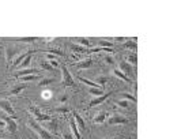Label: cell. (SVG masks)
Returning <instances> with one entry per match:
<instances>
[{
	"label": "cell",
	"mask_w": 181,
	"mask_h": 139,
	"mask_svg": "<svg viewBox=\"0 0 181 139\" xmlns=\"http://www.w3.org/2000/svg\"><path fill=\"white\" fill-rule=\"evenodd\" d=\"M15 55V49L12 48H7V52H5V59H7V63L11 62V57Z\"/></svg>",
	"instance_id": "cb8c5ba5"
},
{
	"label": "cell",
	"mask_w": 181,
	"mask_h": 139,
	"mask_svg": "<svg viewBox=\"0 0 181 139\" xmlns=\"http://www.w3.org/2000/svg\"><path fill=\"white\" fill-rule=\"evenodd\" d=\"M4 125H5V121H4V120H1V119H0V128H3Z\"/></svg>",
	"instance_id": "ab89813d"
},
{
	"label": "cell",
	"mask_w": 181,
	"mask_h": 139,
	"mask_svg": "<svg viewBox=\"0 0 181 139\" xmlns=\"http://www.w3.org/2000/svg\"><path fill=\"white\" fill-rule=\"evenodd\" d=\"M0 119L1 120H4L5 124H7V128L10 131L11 134H15L16 132V128H18V125H16V121L14 120L15 117H8L5 113H0Z\"/></svg>",
	"instance_id": "7a4b0ae2"
},
{
	"label": "cell",
	"mask_w": 181,
	"mask_h": 139,
	"mask_svg": "<svg viewBox=\"0 0 181 139\" xmlns=\"http://www.w3.org/2000/svg\"><path fill=\"white\" fill-rule=\"evenodd\" d=\"M88 93L91 96H102L103 90L101 87H88Z\"/></svg>",
	"instance_id": "ffe728a7"
},
{
	"label": "cell",
	"mask_w": 181,
	"mask_h": 139,
	"mask_svg": "<svg viewBox=\"0 0 181 139\" xmlns=\"http://www.w3.org/2000/svg\"><path fill=\"white\" fill-rule=\"evenodd\" d=\"M71 49H72L74 52H76V53H83V52H86V49H84V46H80V45H75V44H71Z\"/></svg>",
	"instance_id": "603a6c76"
},
{
	"label": "cell",
	"mask_w": 181,
	"mask_h": 139,
	"mask_svg": "<svg viewBox=\"0 0 181 139\" xmlns=\"http://www.w3.org/2000/svg\"><path fill=\"white\" fill-rule=\"evenodd\" d=\"M31 55H33V51L29 52V55L23 59V63H21L19 64V67L22 68V70H25V68H29V66H30V63H31Z\"/></svg>",
	"instance_id": "5bb4252c"
},
{
	"label": "cell",
	"mask_w": 181,
	"mask_h": 139,
	"mask_svg": "<svg viewBox=\"0 0 181 139\" xmlns=\"http://www.w3.org/2000/svg\"><path fill=\"white\" fill-rule=\"evenodd\" d=\"M30 112L34 115V117H36L38 121H44V123H45V121H51V120H52V117L49 116V115L42 113V112L37 108V106H30Z\"/></svg>",
	"instance_id": "3957f363"
},
{
	"label": "cell",
	"mask_w": 181,
	"mask_h": 139,
	"mask_svg": "<svg viewBox=\"0 0 181 139\" xmlns=\"http://www.w3.org/2000/svg\"><path fill=\"white\" fill-rule=\"evenodd\" d=\"M91 66H93V60L88 57V59H84L82 62H79L75 67H76L78 70H83V68H88V67H91Z\"/></svg>",
	"instance_id": "8fae6325"
},
{
	"label": "cell",
	"mask_w": 181,
	"mask_h": 139,
	"mask_svg": "<svg viewBox=\"0 0 181 139\" xmlns=\"http://www.w3.org/2000/svg\"><path fill=\"white\" fill-rule=\"evenodd\" d=\"M0 108L7 115H12V116L15 115V111H14V108H12V105H11L8 100H0Z\"/></svg>",
	"instance_id": "5b68a950"
},
{
	"label": "cell",
	"mask_w": 181,
	"mask_h": 139,
	"mask_svg": "<svg viewBox=\"0 0 181 139\" xmlns=\"http://www.w3.org/2000/svg\"><path fill=\"white\" fill-rule=\"evenodd\" d=\"M123 48H128V49H134V51H136L138 45H136V42L135 41H125V44L123 45Z\"/></svg>",
	"instance_id": "484cf974"
},
{
	"label": "cell",
	"mask_w": 181,
	"mask_h": 139,
	"mask_svg": "<svg viewBox=\"0 0 181 139\" xmlns=\"http://www.w3.org/2000/svg\"><path fill=\"white\" fill-rule=\"evenodd\" d=\"M64 139H72V135L70 134V132L68 134H64Z\"/></svg>",
	"instance_id": "f35d334b"
},
{
	"label": "cell",
	"mask_w": 181,
	"mask_h": 139,
	"mask_svg": "<svg viewBox=\"0 0 181 139\" xmlns=\"http://www.w3.org/2000/svg\"><path fill=\"white\" fill-rule=\"evenodd\" d=\"M34 40H36V38H34V37H29V38H22V41H34Z\"/></svg>",
	"instance_id": "8d00e7d4"
},
{
	"label": "cell",
	"mask_w": 181,
	"mask_h": 139,
	"mask_svg": "<svg viewBox=\"0 0 181 139\" xmlns=\"http://www.w3.org/2000/svg\"><path fill=\"white\" fill-rule=\"evenodd\" d=\"M41 67L44 68V70H47V71H53V70H55V68L49 64V62H42L41 63Z\"/></svg>",
	"instance_id": "f546056e"
},
{
	"label": "cell",
	"mask_w": 181,
	"mask_h": 139,
	"mask_svg": "<svg viewBox=\"0 0 181 139\" xmlns=\"http://www.w3.org/2000/svg\"><path fill=\"white\" fill-rule=\"evenodd\" d=\"M49 64H51V66L55 68V70L59 67V62H57V60H49Z\"/></svg>",
	"instance_id": "836d02e7"
},
{
	"label": "cell",
	"mask_w": 181,
	"mask_h": 139,
	"mask_svg": "<svg viewBox=\"0 0 181 139\" xmlns=\"http://www.w3.org/2000/svg\"><path fill=\"white\" fill-rule=\"evenodd\" d=\"M26 87H27V83H19V85H16L15 87H12V90H11L10 94L11 96H18V94Z\"/></svg>",
	"instance_id": "4fadbf2b"
},
{
	"label": "cell",
	"mask_w": 181,
	"mask_h": 139,
	"mask_svg": "<svg viewBox=\"0 0 181 139\" xmlns=\"http://www.w3.org/2000/svg\"><path fill=\"white\" fill-rule=\"evenodd\" d=\"M48 52H51L52 55H59V56H64V53L60 51H56V49H53V51H48Z\"/></svg>",
	"instance_id": "e575fe53"
},
{
	"label": "cell",
	"mask_w": 181,
	"mask_h": 139,
	"mask_svg": "<svg viewBox=\"0 0 181 139\" xmlns=\"http://www.w3.org/2000/svg\"><path fill=\"white\" fill-rule=\"evenodd\" d=\"M78 79H79L80 82H83L84 85H88L90 87H99V85L98 83H95L94 81H88V79H86V78H83V77H79Z\"/></svg>",
	"instance_id": "ac0fdd59"
},
{
	"label": "cell",
	"mask_w": 181,
	"mask_h": 139,
	"mask_svg": "<svg viewBox=\"0 0 181 139\" xmlns=\"http://www.w3.org/2000/svg\"><path fill=\"white\" fill-rule=\"evenodd\" d=\"M30 74H37L34 68H25V70H21V71L15 72L12 74L15 78H22V77H26V75H30Z\"/></svg>",
	"instance_id": "30bf717a"
},
{
	"label": "cell",
	"mask_w": 181,
	"mask_h": 139,
	"mask_svg": "<svg viewBox=\"0 0 181 139\" xmlns=\"http://www.w3.org/2000/svg\"><path fill=\"white\" fill-rule=\"evenodd\" d=\"M61 72H63V85H64V86L74 87V86H75V81H74V78L71 77V74L68 71L67 66H61Z\"/></svg>",
	"instance_id": "6da1fadb"
},
{
	"label": "cell",
	"mask_w": 181,
	"mask_h": 139,
	"mask_svg": "<svg viewBox=\"0 0 181 139\" xmlns=\"http://www.w3.org/2000/svg\"><path fill=\"white\" fill-rule=\"evenodd\" d=\"M71 130H72V132H74V135L76 136L78 139H80V132H79V130H78V125H76V123H75V119H71Z\"/></svg>",
	"instance_id": "e0dca14e"
},
{
	"label": "cell",
	"mask_w": 181,
	"mask_h": 139,
	"mask_svg": "<svg viewBox=\"0 0 181 139\" xmlns=\"http://www.w3.org/2000/svg\"><path fill=\"white\" fill-rule=\"evenodd\" d=\"M37 79H41V75H40V74H30V75L22 77V82H23V83H27V82H33V81H37Z\"/></svg>",
	"instance_id": "7c38bea8"
},
{
	"label": "cell",
	"mask_w": 181,
	"mask_h": 139,
	"mask_svg": "<svg viewBox=\"0 0 181 139\" xmlns=\"http://www.w3.org/2000/svg\"><path fill=\"white\" fill-rule=\"evenodd\" d=\"M72 116H74V119H75V123H76L78 128H79V132H83L86 125H84V121H83L82 116L79 113H76V112H72Z\"/></svg>",
	"instance_id": "ba28073f"
},
{
	"label": "cell",
	"mask_w": 181,
	"mask_h": 139,
	"mask_svg": "<svg viewBox=\"0 0 181 139\" xmlns=\"http://www.w3.org/2000/svg\"><path fill=\"white\" fill-rule=\"evenodd\" d=\"M47 57L49 59V60H55V55H52V53H48Z\"/></svg>",
	"instance_id": "74e56055"
},
{
	"label": "cell",
	"mask_w": 181,
	"mask_h": 139,
	"mask_svg": "<svg viewBox=\"0 0 181 139\" xmlns=\"http://www.w3.org/2000/svg\"><path fill=\"white\" fill-rule=\"evenodd\" d=\"M60 101H61V102H66V101H67V96L64 94V96H63V97L60 98Z\"/></svg>",
	"instance_id": "60d3db41"
},
{
	"label": "cell",
	"mask_w": 181,
	"mask_h": 139,
	"mask_svg": "<svg viewBox=\"0 0 181 139\" xmlns=\"http://www.w3.org/2000/svg\"><path fill=\"white\" fill-rule=\"evenodd\" d=\"M119 70L121 72H124L125 75L129 78V75H131V72H132V67H131V64H128L127 62H121L119 64Z\"/></svg>",
	"instance_id": "9c48e42d"
},
{
	"label": "cell",
	"mask_w": 181,
	"mask_h": 139,
	"mask_svg": "<svg viewBox=\"0 0 181 139\" xmlns=\"http://www.w3.org/2000/svg\"><path fill=\"white\" fill-rule=\"evenodd\" d=\"M106 117H108V113L106 112H101L99 115H97L94 117V123H103L106 120Z\"/></svg>",
	"instance_id": "d6986e66"
},
{
	"label": "cell",
	"mask_w": 181,
	"mask_h": 139,
	"mask_svg": "<svg viewBox=\"0 0 181 139\" xmlns=\"http://www.w3.org/2000/svg\"><path fill=\"white\" fill-rule=\"evenodd\" d=\"M127 60H128V64H131V63H132V64H134V66H136V64H138V56H136V53H132V55H129L128 57H127Z\"/></svg>",
	"instance_id": "d4e9b609"
},
{
	"label": "cell",
	"mask_w": 181,
	"mask_h": 139,
	"mask_svg": "<svg viewBox=\"0 0 181 139\" xmlns=\"http://www.w3.org/2000/svg\"><path fill=\"white\" fill-rule=\"evenodd\" d=\"M29 52L30 51H27V52H25V53H22V55H19V57H16V60L14 62V64H12V67H16V66H19L21 64V62H23V59H25L27 55H29Z\"/></svg>",
	"instance_id": "44dd1931"
},
{
	"label": "cell",
	"mask_w": 181,
	"mask_h": 139,
	"mask_svg": "<svg viewBox=\"0 0 181 139\" xmlns=\"http://www.w3.org/2000/svg\"><path fill=\"white\" fill-rule=\"evenodd\" d=\"M76 42L80 44L82 46H87V48H91V46H93V42L90 41V40H87V38H83V37L76 38Z\"/></svg>",
	"instance_id": "2e32d148"
},
{
	"label": "cell",
	"mask_w": 181,
	"mask_h": 139,
	"mask_svg": "<svg viewBox=\"0 0 181 139\" xmlns=\"http://www.w3.org/2000/svg\"><path fill=\"white\" fill-rule=\"evenodd\" d=\"M57 112H63V113H67V112H70V108L68 106H59V108H56Z\"/></svg>",
	"instance_id": "d6a6232c"
},
{
	"label": "cell",
	"mask_w": 181,
	"mask_h": 139,
	"mask_svg": "<svg viewBox=\"0 0 181 139\" xmlns=\"http://www.w3.org/2000/svg\"><path fill=\"white\" fill-rule=\"evenodd\" d=\"M29 125H30L31 128L34 130V131H37L38 134H40V136H41L42 139H52V135L48 132L47 130H42V127H40L37 123H34L33 120H30V123H29Z\"/></svg>",
	"instance_id": "277c9868"
},
{
	"label": "cell",
	"mask_w": 181,
	"mask_h": 139,
	"mask_svg": "<svg viewBox=\"0 0 181 139\" xmlns=\"http://www.w3.org/2000/svg\"><path fill=\"white\" fill-rule=\"evenodd\" d=\"M98 44L102 48H112L113 49V42H110V41H105V40H99Z\"/></svg>",
	"instance_id": "4316f807"
},
{
	"label": "cell",
	"mask_w": 181,
	"mask_h": 139,
	"mask_svg": "<svg viewBox=\"0 0 181 139\" xmlns=\"http://www.w3.org/2000/svg\"><path fill=\"white\" fill-rule=\"evenodd\" d=\"M53 82H55L53 78H44V79H41V81L38 82L37 86H48V85H51V83H53Z\"/></svg>",
	"instance_id": "7402d4cb"
},
{
	"label": "cell",
	"mask_w": 181,
	"mask_h": 139,
	"mask_svg": "<svg viewBox=\"0 0 181 139\" xmlns=\"http://www.w3.org/2000/svg\"><path fill=\"white\" fill-rule=\"evenodd\" d=\"M108 123L110 125H113V124H127L129 123L128 119H125L124 116H120V115H114V116H110L108 120Z\"/></svg>",
	"instance_id": "52a82bcc"
},
{
	"label": "cell",
	"mask_w": 181,
	"mask_h": 139,
	"mask_svg": "<svg viewBox=\"0 0 181 139\" xmlns=\"http://www.w3.org/2000/svg\"><path fill=\"white\" fill-rule=\"evenodd\" d=\"M105 60H106V62H108L109 64H110V66H112V64H114V59H113V57L106 56V57H105Z\"/></svg>",
	"instance_id": "d590c367"
},
{
	"label": "cell",
	"mask_w": 181,
	"mask_h": 139,
	"mask_svg": "<svg viewBox=\"0 0 181 139\" xmlns=\"http://www.w3.org/2000/svg\"><path fill=\"white\" fill-rule=\"evenodd\" d=\"M47 128H49V130H55L57 127V123L56 121H53V120H51V121H47Z\"/></svg>",
	"instance_id": "4dcf8cb0"
},
{
	"label": "cell",
	"mask_w": 181,
	"mask_h": 139,
	"mask_svg": "<svg viewBox=\"0 0 181 139\" xmlns=\"http://www.w3.org/2000/svg\"><path fill=\"white\" fill-rule=\"evenodd\" d=\"M108 79L109 78L108 77H98L97 79H95V83H98V85H101V89L103 87V85L108 82Z\"/></svg>",
	"instance_id": "83f0119b"
},
{
	"label": "cell",
	"mask_w": 181,
	"mask_h": 139,
	"mask_svg": "<svg viewBox=\"0 0 181 139\" xmlns=\"http://www.w3.org/2000/svg\"><path fill=\"white\" fill-rule=\"evenodd\" d=\"M117 105L119 106H121V108H129V104H128V101H125V100H121V101H117Z\"/></svg>",
	"instance_id": "1f68e13d"
},
{
	"label": "cell",
	"mask_w": 181,
	"mask_h": 139,
	"mask_svg": "<svg viewBox=\"0 0 181 139\" xmlns=\"http://www.w3.org/2000/svg\"><path fill=\"white\" fill-rule=\"evenodd\" d=\"M121 96H123L125 100H129V101H132V102H136V101H138V100H136V97H135V96H132V94H129V93H123Z\"/></svg>",
	"instance_id": "f1b7e54d"
},
{
	"label": "cell",
	"mask_w": 181,
	"mask_h": 139,
	"mask_svg": "<svg viewBox=\"0 0 181 139\" xmlns=\"http://www.w3.org/2000/svg\"><path fill=\"white\" fill-rule=\"evenodd\" d=\"M113 74H114V75H116L117 78H120L121 81H124V82H127V83H131V78H128V77H127V75L124 74V72L120 71L119 68H116V70L113 71Z\"/></svg>",
	"instance_id": "9a60e30c"
},
{
	"label": "cell",
	"mask_w": 181,
	"mask_h": 139,
	"mask_svg": "<svg viewBox=\"0 0 181 139\" xmlns=\"http://www.w3.org/2000/svg\"><path fill=\"white\" fill-rule=\"evenodd\" d=\"M113 94V92H109V93H106V94H102V96H99V97H97V98H94V100H91L90 101V104H88V106L90 108H93V106H95V105H99V104H102L103 101H106L110 96Z\"/></svg>",
	"instance_id": "8992f818"
}]
</instances>
